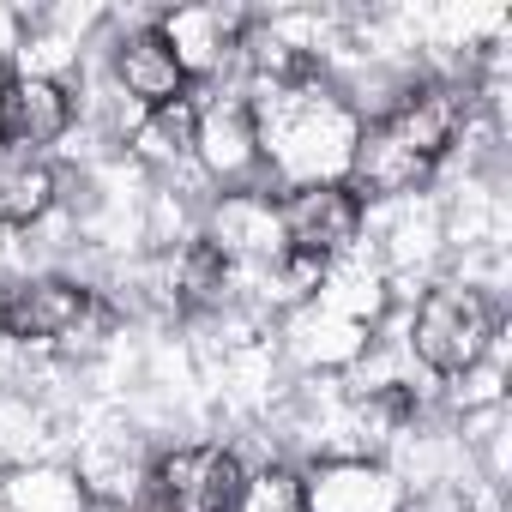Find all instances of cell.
I'll return each mask as SVG.
<instances>
[{"label": "cell", "mask_w": 512, "mask_h": 512, "mask_svg": "<svg viewBox=\"0 0 512 512\" xmlns=\"http://www.w3.org/2000/svg\"><path fill=\"white\" fill-rule=\"evenodd\" d=\"M157 37L169 43L175 67H181L187 85H193V79H211V73L241 49L247 19H241L235 7H181V13L157 19Z\"/></svg>", "instance_id": "cell-8"}, {"label": "cell", "mask_w": 512, "mask_h": 512, "mask_svg": "<svg viewBox=\"0 0 512 512\" xmlns=\"http://www.w3.org/2000/svg\"><path fill=\"white\" fill-rule=\"evenodd\" d=\"M494 302L470 284H434L422 302H416V320H410V350L428 374L440 380H458L470 374L488 344H494Z\"/></svg>", "instance_id": "cell-3"}, {"label": "cell", "mask_w": 512, "mask_h": 512, "mask_svg": "<svg viewBox=\"0 0 512 512\" xmlns=\"http://www.w3.org/2000/svg\"><path fill=\"white\" fill-rule=\"evenodd\" d=\"M97 296L73 278H25L0 296V332L13 344H67L91 326Z\"/></svg>", "instance_id": "cell-6"}, {"label": "cell", "mask_w": 512, "mask_h": 512, "mask_svg": "<svg viewBox=\"0 0 512 512\" xmlns=\"http://www.w3.org/2000/svg\"><path fill=\"white\" fill-rule=\"evenodd\" d=\"M193 157L211 169V181L235 187L260 169V133H253V103L247 97H217L199 109L193 127Z\"/></svg>", "instance_id": "cell-9"}, {"label": "cell", "mask_w": 512, "mask_h": 512, "mask_svg": "<svg viewBox=\"0 0 512 512\" xmlns=\"http://www.w3.org/2000/svg\"><path fill=\"white\" fill-rule=\"evenodd\" d=\"M229 260H223V247L211 241V235H193L187 247H181V260H175V302L181 308H211V302H223V290H229Z\"/></svg>", "instance_id": "cell-16"}, {"label": "cell", "mask_w": 512, "mask_h": 512, "mask_svg": "<svg viewBox=\"0 0 512 512\" xmlns=\"http://www.w3.org/2000/svg\"><path fill=\"white\" fill-rule=\"evenodd\" d=\"M193 127H199V103L193 97L145 109V121L133 127V157H145L151 169H175V163L193 157Z\"/></svg>", "instance_id": "cell-13"}, {"label": "cell", "mask_w": 512, "mask_h": 512, "mask_svg": "<svg viewBox=\"0 0 512 512\" xmlns=\"http://www.w3.org/2000/svg\"><path fill=\"white\" fill-rule=\"evenodd\" d=\"M73 127V97L49 73H0V151L31 157Z\"/></svg>", "instance_id": "cell-7"}, {"label": "cell", "mask_w": 512, "mask_h": 512, "mask_svg": "<svg viewBox=\"0 0 512 512\" xmlns=\"http://www.w3.org/2000/svg\"><path fill=\"white\" fill-rule=\"evenodd\" d=\"M241 458L229 446H175L151 470V512H235Z\"/></svg>", "instance_id": "cell-5"}, {"label": "cell", "mask_w": 512, "mask_h": 512, "mask_svg": "<svg viewBox=\"0 0 512 512\" xmlns=\"http://www.w3.org/2000/svg\"><path fill=\"white\" fill-rule=\"evenodd\" d=\"M308 482V512H404V482L374 458H326Z\"/></svg>", "instance_id": "cell-10"}, {"label": "cell", "mask_w": 512, "mask_h": 512, "mask_svg": "<svg viewBox=\"0 0 512 512\" xmlns=\"http://www.w3.org/2000/svg\"><path fill=\"white\" fill-rule=\"evenodd\" d=\"M211 241L223 247V260L235 266L241 253L253 266H272L284 253V235H278V199H260V193H229L217 205V229Z\"/></svg>", "instance_id": "cell-12"}, {"label": "cell", "mask_w": 512, "mask_h": 512, "mask_svg": "<svg viewBox=\"0 0 512 512\" xmlns=\"http://www.w3.org/2000/svg\"><path fill=\"white\" fill-rule=\"evenodd\" d=\"M362 199L344 181H320V187H284L278 199V235L284 253H302V260L338 266L344 253L362 241Z\"/></svg>", "instance_id": "cell-4"}, {"label": "cell", "mask_w": 512, "mask_h": 512, "mask_svg": "<svg viewBox=\"0 0 512 512\" xmlns=\"http://www.w3.org/2000/svg\"><path fill=\"white\" fill-rule=\"evenodd\" d=\"M253 103V133H260V163L284 187H320L350 175L356 151V109L320 85V73L290 79V85H260Z\"/></svg>", "instance_id": "cell-1"}, {"label": "cell", "mask_w": 512, "mask_h": 512, "mask_svg": "<svg viewBox=\"0 0 512 512\" xmlns=\"http://www.w3.org/2000/svg\"><path fill=\"white\" fill-rule=\"evenodd\" d=\"M85 482L67 470H13L0 482V512H85Z\"/></svg>", "instance_id": "cell-15"}, {"label": "cell", "mask_w": 512, "mask_h": 512, "mask_svg": "<svg viewBox=\"0 0 512 512\" xmlns=\"http://www.w3.org/2000/svg\"><path fill=\"white\" fill-rule=\"evenodd\" d=\"M458 127H464V97L452 85H416V91H404L380 121H368L356 133L344 187L362 205L368 199L416 193L434 175V163L458 145Z\"/></svg>", "instance_id": "cell-2"}, {"label": "cell", "mask_w": 512, "mask_h": 512, "mask_svg": "<svg viewBox=\"0 0 512 512\" xmlns=\"http://www.w3.org/2000/svg\"><path fill=\"white\" fill-rule=\"evenodd\" d=\"M55 211V169L43 157H13L0 163V223L31 229Z\"/></svg>", "instance_id": "cell-14"}, {"label": "cell", "mask_w": 512, "mask_h": 512, "mask_svg": "<svg viewBox=\"0 0 512 512\" xmlns=\"http://www.w3.org/2000/svg\"><path fill=\"white\" fill-rule=\"evenodd\" d=\"M115 79L127 85V97H133L139 109H163V103L187 97V73L175 67V55H169V43L157 37V25L121 37V49H115Z\"/></svg>", "instance_id": "cell-11"}, {"label": "cell", "mask_w": 512, "mask_h": 512, "mask_svg": "<svg viewBox=\"0 0 512 512\" xmlns=\"http://www.w3.org/2000/svg\"><path fill=\"white\" fill-rule=\"evenodd\" d=\"M235 512H308V482L290 464H266L241 482Z\"/></svg>", "instance_id": "cell-17"}]
</instances>
